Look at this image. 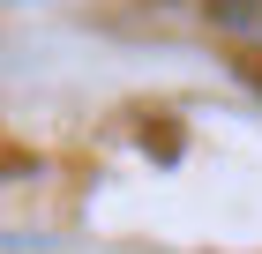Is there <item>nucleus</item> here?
Masks as SVG:
<instances>
[{
	"instance_id": "f257e3e1",
	"label": "nucleus",
	"mask_w": 262,
	"mask_h": 254,
	"mask_svg": "<svg viewBox=\"0 0 262 254\" xmlns=\"http://www.w3.org/2000/svg\"><path fill=\"white\" fill-rule=\"evenodd\" d=\"M210 15L225 30H262V0H210Z\"/></svg>"
}]
</instances>
